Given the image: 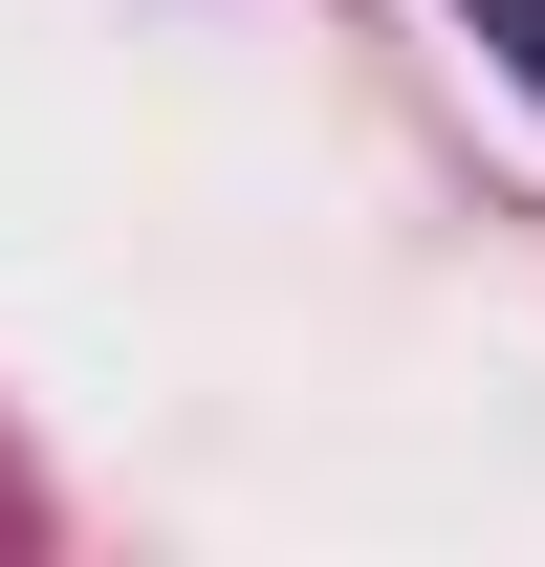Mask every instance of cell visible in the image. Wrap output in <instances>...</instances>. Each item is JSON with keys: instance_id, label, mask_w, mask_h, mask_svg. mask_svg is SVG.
<instances>
[{"instance_id": "6da1fadb", "label": "cell", "mask_w": 545, "mask_h": 567, "mask_svg": "<svg viewBox=\"0 0 545 567\" xmlns=\"http://www.w3.org/2000/svg\"><path fill=\"white\" fill-rule=\"evenodd\" d=\"M480 44H502V66H524V87H545V0H480Z\"/></svg>"}]
</instances>
